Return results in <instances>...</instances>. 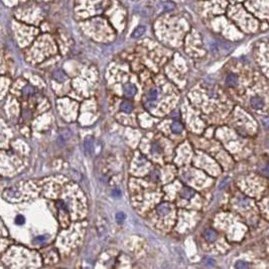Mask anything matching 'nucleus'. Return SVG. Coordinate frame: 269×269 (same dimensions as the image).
<instances>
[{
  "mask_svg": "<svg viewBox=\"0 0 269 269\" xmlns=\"http://www.w3.org/2000/svg\"><path fill=\"white\" fill-rule=\"evenodd\" d=\"M170 210H171V205L170 203H161L156 207V213H157L158 216L160 217L166 216L168 213L170 212Z\"/></svg>",
  "mask_w": 269,
  "mask_h": 269,
  "instance_id": "obj_1",
  "label": "nucleus"
},
{
  "mask_svg": "<svg viewBox=\"0 0 269 269\" xmlns=\"http://www.w3.org/2000/svg\"><path fill=\"white\" fill-rule=\"evenodd\" d=\"M136 87L131 83H127L124 85L123 87V92H124V96L127 98H132L134 97L136 94Z\"/></svg>",
  "mask_w": 269,
  "mask_h": 269,
  "instance_id": "obj_2",
  "label": "nucleus"
},
{
  "mask_svg": "<svg viewBox=\"0 0 269 269\" xmlns=\"http://www.w3.org/2000/svg\"><path fill=\"white\" fill-rule=\"evenodd\" d=\"M204 238L206 239L208 242L212 243L217 239V233L213 230V229H207V230H205L204 232Z\"/></svg>",
  "mask_w": 269,
  "mask_h": 269,
  "instance_id": "obj_3",
  "label": "nucleus"
},
{
  "mask_svg": "<svg viewBox=\"0 0 269 269\" xmlns=\"http://www.w3.org/2000/svg\"><path fill=\"white\" fill-rule=\"evenodd\" d=\"M84 149L87 155H90L93 151V139L91 137H87L84 141Z\"/></svg>",
  "mask_w": 269,
  "mask_h": 269,
  "instance_id": "obj_4",
  "label": "nucleus"
},
{
  "mask_svg": "<svg viewBox=\"0 0 269 269\" xmlns=\"http://www.w3.org/2000/svg\"><path fill=\"white\" fill-rule=\"evenodd\" d=\"M250 102L254 109H261L264 106V100L260 97H253Z\"/></svg>",
  "mask_w": 269,
  "mask_h": 269,
  "instance_id": "obj_5",
  "label": "nucleus"
},
{
  "mask_svg": "<svg viewBox=\"0 0 269 269\" xmlns=\"http://www.w3.org/2000/svg\"><path fill=\"white\" fill-rule=\"evenodd\" d=\"M194 195H195V191L192 190V188H190V187H183V190L180 191V196L183 199H186V200L191 199Z\"/></svg>",
  "mask_w": 269,
  "mask_h": 269,
  "instance_id": "obj_6",
  "label": "nucleus"
},
{
  "mask_svg": "<svg viewBox=\"0 0 269 269\" xmlns=\"http://www.w3.org/2000/svg\"><path fill=\"white\" fill-rule=\"evenodd\" d=\"M120 110L122 112H125V113H131L132 110H133V105L130 101H123L120 105Z\"/></svg>",
  "mask_w": 269,
  "mask_h": 269,
  "instance_id": "obj_7",
  "label": "nucleus"
},
{
  "mask_svg": "<svg viewBox=\"0 0 269 269\" xmlns=\"http://www.w3.org/2000/svg\"><path fill=\"white\" fill-rule=\"evenodd\" d=\"M19 196V192L12 188H9L4 192V198L8 199V200H16Z\"/></svg>",
  "mask_w": 269,
  "mask_h": 269,
  "instance_id": "obj_8",
  "label": "nucleus"
},
{
  "mask_svg": "<svg viewBox=\"0 0 269 269\" xmlns=\"http://www.w3.org/2000/svg\"><path fill=\"white\" fill-rule=\"evenodd\" d=\"M53 77H54V79L55 80V81H58V82H64V81H65V80L67 79L66 74L64 73V72H63L62 70H57V71H55V73H54V75H53Z\"/></svg>",
  "mask_w": 269,
  "mask_h": 269,
  "instance_id": "obj_9",
  "label": "nucleus"
},
{
  "mask_svg": "<svg viewBox=\"0 0 269 269\" xmlns=\"http://www.w3.org/2000/svg\"><path fill=\"white\" fill-rule=\"evenodd\" d=\"M183 126L179 121H174L171 124V131L174 132V133L179 134L180 132H183Z\"/></svg>",
  "mask_w": 269,
  "mask_h": 269,
  "instance_id": "obj_10",
  "label": "nucleus"
},
{
  "mask_svg": "<svg viewBox=\"0 0 269 269\" xmlns=\"http://www.w3.org/2000/svg\"><path fill=\"white\" fill-rule=\"evenodd\" d=\"M34 92H35V89H34L33 86L27 85L25 88H23L22 94H23V96H24V97H30V96H33V95L34 94Z\"/></svg>",
  "mask_w": 269,
  "mask_h": 269,
  "instance_id": "obj_11",
  "label": "nucleus"
},
{
  "mask_svg": "<svg viewBox=\"0 0 269 269\" xmlns=\"http://www.w3.org/2000/svg\"><path fill=\"white\" fill-rule=\"evenodd\" d=\"M144 33H145V27L142 26V25H139V26H137V27H136V29H134L133 33H132V37L137 38V37H141V35H142Z\"/></svg>",
  "mask_w": 269,
  "mask_h": 269,
  "instance_id": "obj_12",
  "label": "nucleus"
},
{
  "mask_svg": "<svg viewBox=\"0 0 269 269\" xmlns=\"http://www.w3.org/2000/svg\"><path fill=\"white\" fill-rule=\"evenodd\" d=\"M226 83H227V85H229V86H236L237 83H238V79H237V77L235 75L231 74V75H229L227 77Z\"/></svg>",
  "mask_w": 269,
  "mask_h": 269,
  "instance_id": "obj_13",
  "label": "nucleus"
},
{
  "mask_svg": "<svg viewBox=\"0 0 269 269\" xmlns=\"http://www.w3.org/2000/svg\"><path fill=\"white\" fill-rule=\"evenodd\" d=\"M147 98L151 102L155 101V100L157 99V90H156V89H151L149 91V93H148V95H147Z\"/></svg>",
  "mask_w": 269,
  "mask_h": 269,
  "instance_id": "obj_14",
  "label": "nucleus"
},
{
  "mask_svg": "<svg viewBox=\"0 0 269 269\" xmlns=\"http://www.w3.org/2000/svg\"><path fill=\"white\" fill-rule=\"evenodd\" d=\"M235 268L236 269H248V263L245 262V261H237L235 264Z\"/></svg>",
  "mask_w": 269,
  "mask_h": 269,
  "instance_id": "obj_15",
  "label": "nucleus"
},
{
  "mask_svg": "<svg viewBox=\"0 0 269 269\" xmlns=\"http://www.w3.org/2000/svg\"><path fill=\"white\" fill-rule=\"evenodd\" d=\"M124 220H125V215H124V213L119 212V213H117V214H116V221H117L118 224L123 223Z\"/></svg>",
  "mask_w": 269,
  "mask_h": 269,
  "instance_id": "obj_16",
  "label": "nucleus"
},
{
  "mask_svg": "<svg viewBox=\"0 0 269 269\" xmlns=\"http://www.w3.org/2000/svg\"><path fill=\"white\" fill-rule=\"evenodd\" d=\"M24 222H25L24 217L21 216V215L17 216V217H16V219H15V223L18 224V225H22V224H24Z\"/></svg>",
  "mask_w": 269,
  "mask_h": 269,
  "instance_id": "obj_17",
  "label": "nucleus"
},
{
  "mask_svg": "<svg viewBox=\"0 0 269 269\" xmlns=\"http://www.w3.org/2000/svg\"><path fill=\"white\" fill-rule=\"evenodd\" d=\"M46 239V236H38V237H37V238L34 239V242H37V243L41 242V243H42V242H45Z\"/></svg>",
  "mask_w": 269,
  "mask_h": 269,
  "instance_id": "obj_18",
  "label": "nucleus"
},
{
  "mask_svg": "<svg viewBox=\"0 0 269 269\" xmlns=\"http://www.w3.org/2000/svg\"><path fill=\"white\" fill-rule=\"evenodd\" d=\"M112 195H113V196H116V198H118V196H121V191L120 190H113V192H112Z\"/></svg>",
  "mask_w": 269,
  "mask_h": 269,
  "instance_id": "obj_19",
  "label": "nucleus"
},
{
  "mask_svg": "<svg viewBox=\"0 0 269 269\" xmlns=\"http://www.w3.org/2000/svg\"><path fill=\"white\" fill-rule=\"evenodd\" d=\"M263 124L266 127H269V118H265L263 119Z\"/></svg>",
  "mask_w": 269,
  "mask_h": 269,
  "instance_id": "obj_20",
  "label": "nucleus"
}]
</instances>
